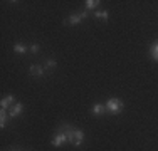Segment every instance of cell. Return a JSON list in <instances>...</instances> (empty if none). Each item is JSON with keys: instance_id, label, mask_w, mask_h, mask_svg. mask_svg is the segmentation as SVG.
Listing matches in <instances>:
<instances>
[{"instance_id": "obj_1", "label": "cell", "mask_w": 158, "mask_h": 151, "mask_svg": "<svg viewBox=\"0 0 158 151\" xmlns=\"http://www.w3.org/2000/svg\"><path fill=\"white\" fill-rule=\"evenodd\" d=\"M104 106H106V111L111 112V114H119V112L123 111V103L119 99H116V97L108 99V103Z\"/></svg>"}, {"instance_id": "obj_2", "label": "cell", "mask_w": 158, "mask_h": 151, "mask_svg": "<svg viewBox=\"0 0 158 151\" xmlns=\"http://www.w3.org/2000/svg\"><path fill=\"white\" fill-rule=\"evenodd\" d=\"M84 18H88V10L86 12H77V14H73V15H69V18H66L64 20V24H71V25H76V24H81Z\"/></svg>"}, {"instance_id": "obj_3", "label": "cell", "mask_w": 158, "mask_h": 151, "mask_svg": "<svg viewBox=\"0 0 158 151\" xmlns=\"http://www.w3.org/2000/svg\"><path fill=\"white\" fill-rule=\"evenodd\" d=\"M59 131L66 133V136H67V143H73V145H74V139H76V129H73L69 124H62V126L59 128Z\"/></svg>"}, {"instance_id": "obj_4", "label": "cell", "mask_w": 158, "mask_h": 151, "mask_svg": "<svg viewBox=\"0 0 158 151\" xmlns=\"http://www.w3.org/2000/svg\"><path fill=\"white\" fill-rule=\"evenodd\" d=\"M7 111H9V118H10V119H12V118H17V116H20L22 111H24V104H22V103H15V104L10 106Z\"/></svg>"}, {"instance_id": "obj_5", "label": "cell", "mask_w": 158, "mask_h": 151, "mask_svg": "<svg viewBox=\"0 0 158 151\" xmlns=\"http://www.w3.org/2000/svg\"><path fill=\"white\" fill-rule=\"evenodd\" d=\"M64 143H67V136L66 133H62V131H57L56 136L52 138V146H56V148H59V146H62Z\"/></svg>"}, {"instance_id": "obj_6", "label": "cell", "mask_w": 158, "mask_h": 151, "mask_svg": "<svg viewBox=\"0 0 158 151\" xmlns=\"http://www.w3.org/2000/svg\"><path fill=\"white\" fill-rule=\"evenodd\" d=\"M29 72H31V76H34V77H42V76L46 74V69H44V66L32 64V66L29 67Z\"/></svg>"}, {"instance_id": "obj_7", "label": "cell", "mask_w": 158, "mask_h": 151, "mask_svg": "<svg viewBox=\"0 0 158 151\" xmlns=\"http://www.w3.org/2000/svg\"><path fill=\"white\" fill-rule=\"evenodd\" d=\"M104 111H106V106H104V104H94V106H93V114H94V116H99V114H103V112Z\"/></svg>"}, {"instance_id": "obj_8", "label": "cell", "mask_w": 158, "mask_h": 151, "mask_svg": "<svg viewBox=\"0 0 158 151\" xmlns=\"http://www.w3.org/2000/svg\"><path fill=\"white\" fill-rule=\"evenodd\" d=\"M7 119H9V111H7V109H2V111H0V128H5Z\"/></svg>"}, {"instance_id": "obj_9", "label": "cell", "mask_w": 158, "mask_h": 151, "mask_svg": "<svg viewBox=\"0 0 158 151\" xmlns=\"http://www.w3.org/2000/svg\"><path fill=\"white\" fill-rule=\"evenodd\" d=\"M12 103H14V96H12V94H9V96H5L2 99V104H0V106H2V109H9V106Z\"/></svg>"}, {"instance_id": "obj_10", "label": "cell", "mask_w": 158, "mask_h": 151, "mask_svg": "<svg viewBox=\"0 0 158 151\" xmlns=\"http://www.w3.org/2000/svg\"><path fill=\"white\" fill-rule=\"evenodd\" d=\"M84 141V133L81 129H76V139H74V146H81Z\"/></svg>"}, {"instance_id": "obj_11", "label": "cell", "mask_w": 158, "mask_h": 151, "mask_svg": "<svg viewBox=\"0 0 158 151\" xmlns=\"http://www.w3.org/2000/svg\"><path fill=\"white\" fill-rule=\"evenodd\" d=\"M14 51H15L17 54H25V52H27V45L22 44V42H17V44H14Z\"/></svg>"}, {"instance_id": "obj_12", "label": "cell", "mask_w": 158, "mask_h": 151, "mask_svg": "<svg viewBox=\"0 0 158 151\" xmlns=\"http://www.w3.org/2000/svg\"><path fill=\"white\" fill-rule=\"evenodd\" d=\"M94 18L103 20V22H108V12L106 10H98V12H94Z\"/></svg>"}, {"instance_id": "obj_13", "label": "cell", "mask_w": 158, "mask_h": 151, "mask_svg": "<svg viewBox=\"0 0 158 151\" xmlns=\"http://www.w3.org/2000/svg\"><path fill=\"white\" fill-rule=\"evenodd\" d=\"M56 66H57V62H56L54 59H47L46 64H44V69H46V71H52V69H56Z\"/></svg>"}, {"instance_id": "obj_14", "label": "cell", "mask_w": 158, "mask_h": 151, "mask_svg": "<svg viewBox=\"0 0 158 151\" xmlns=\"http://www.w3.org/2000/svg\"><path fill=\"white\" fill-rule=\"evenodd\" d=\"M150 54H152V59H153V60H158V40L152 45V49H150Z\"/></svg>"}, {"instance_id": "obj_15", "label": "cell", "mask_w": 158, "mask_h": 151, "mask_svg": "<svg viewBox=\"0 0 158 151\" xmlns=\"http://www.w3.org/2000/svg\"><path fill=\"white\" fill-rule=\"evenodd\" d=\"M99 3H101L99 0H86V9H88V10H93V9H96Z\"/></svg>"}, {"instance_id": "obj_16", "label": "cell", "mask_w": 158, "mask_h": 151, "mask_svg": "<svg viewBox=\"0 0 158 151\" xmlns=\"http://www.w3.org/2000/svg\"><path fill=\"white\" fill-rule=\"evenodd\" d=\"M39 51H40L39 44H32V45H31V52H32V54H37Z\"/></svg>"}, {"instance_id": "obj_17", "label": "cell", "mask_w": 158, "mask_h": 151, "mask_svg": "<svg viewBox=\"0 0 158 151\" xmlns=\"http://www.w3.org/2000/svg\"><path fill=\"white\" fill-rule=\"evenodd\" d=\"M10 151H19V149H10Z\"/></svg>"}]
</instances>
